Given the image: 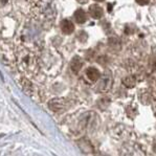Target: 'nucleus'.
I'll list each match as a JSON object with an SVG mask.
<instances>
[{
	"label": "nucleus",
	"mask_w": 156,
	"mask_h": 156,
	"mask_svg": "<svg viewBox=\"0 0 156 156\" xmlns=\"http://www.w3.org/2000/svg\"><path fill=\"white\" fill-rule=\"evenodd\" d=\"M82 61H81L79 58H74V59L71 61V64H70V67H71V70L73 71L74 73H78L80 71V69L82 68Z\"/></svg>",
	"instance_id": "0eeeda50"
},
{
	"label": "nucleus",
	"mask_w": 156,
	"mask_h": 156,
	"mask_svg": "<svg viewBox=\"0 0 156 156\" xmlns=\"http://www.w3.org/2000/svg\"><path fill=\"white\" fill-rule=\"evenodd\" d=\"M89 15L93 19H100L103 16V9L99 4H92L89 6Z\"/></svg>",
	"instance_id": "39448f33"
},
{
	"label": "nucleus",
	"mask_w": 156,
	"mask_h": 156,
	"mask_svg": "<svg viewBox=\"0 0 156 156\" xmlns=\"http://www.w3.org/2000/svg\"><path fill=\"white\" fill-rule=\"evenodd\" d=\"M60 27H61V30L65 34V35H70V34H73L74 30L73 23L71 22L70 20H68V19L62 20L61 23H60Z\"/></svg>",
	"instance_id": "20e7f679"
},
{
	"label": "nucleus",
	"mask_w": 156,
	"mask_h": 156,
	"mask_svg": "<svg viewBox=\"0 0 156 156\" xmlns=\"http://www.w3.org/2000/svg\"><path fill=\"white\" fill-rule=\"evenodd\" d=\"M48 106L54 112H60L65 109L66 103L64 99H54L49 102Z\"/></svg>",
	"instance_id": "f03ea898"
},
{
	"label": "nucleus",
	"mask_w": 156,
	"mask_h": 156,
	"mask_svg": "<svg viewBox=\"0 0 156 156\" xmlns=\"http://www.w3.org/2000/svg\"><path fill=\"white\" fill-rule=\"evenodd\" d=\"M74 20L76 21V23L79 24H83L87 21V15H86L85 11L82 9H78L74 12Z\"/></svg>",
	"instance_id": "423d86ee"
},
{
	"label": "nucleus",
	"mask_w": 156,
	"mask_h": 156,
	"mask_svg": "<svg viewBox=\"0 0 156 156\" xmlns=\"http://www.w3.org/2000/svg\"><path fill=\"white\" fill-rule=\"evenodd\" d=\"M79 1H81V0H79Z\"/></svg>",
	"instance_id": "f8f14e48"
},
{
	"label": "nucleus",
	"mask_w": 156,
	"mask_h": 156,
	"mask_svg": "<svg viewBox=\"0 0 156 156\" xmlns=\"http://www.w3.org/2000/svg\"><path fill=\"white\" fill-rule=\"evenodd\" d=\"M18 66L19 69L24 73H32L37 68L35 58L27 50H23L18 56Z\"/></svg>",
	"instance_id": "f257e3e1"
},
{
	"label": "nucleus",
	"mask_w": 156,
	"mask_h": 156,
	"mask_svg": "<svg viewBox=\"0 0 156 156\" xmlns=\"http://www.w3.org/2000/svg\"><path fill=\"white\" fill-rule=\"evenodd\" d=\"M85 74L87 76V79L91 82H97L98 80L101 78V73L98 68L95 67H88L85 71Z\"/></svg>",
	"instance_id": "7ed1b4c3"
},
{
	"label": "nucleus",
	"mask_w": 156,
	"mask_h": 156,
	"mask_svg": "<svg viewBox=\"0 0 156 156\" xmlns=\"http://www.w3.org/2000/svg\"><path fill=\"white\" fill-rule=\"evenodd\" d=\"M94 1H98V2H101V1H104V0H94Z\"/></svg>",
	"instance_id": "9b49d317"
},
{
	"label": "nucleus",
	"mask_w": 156,
	"mask_h": 156,
	"mask_svg": "<svg viewBox=\"0 0 156 156\" xmlns=\"http://www.w3.org/2000/svg\"><path fill=\"white\" fill-rule=\"evenodd\" d=\"M9 2V0H0V6H3L5 5L6 3Z\"/></svg>",
	"instance_id": "9d476101"
},
{
	"label": "nucleus",
	"mask_w": 156,
	"mask_h": 156,
	"mask_svg": "<svg viewBox=\"0 0 156 156\" xmlns=\"http://www.w3.org/2000/svg\"><path fill=\"white\" fill-rule=\"evenodd\" d=\"M135 1L140 5H147L149 2H150V0H135Z\"/></svg>",
	"instance_id": "1a4fd4ad"
},
{
	"label": "nucleus",
	"mask_w": 156,
	"mask_h": 156,
	"mask_svg": "<svg viewBox=\"0 0 156 156\" xmlns=\"http://www.w3.org/2000/svg\"><path fill=\"white\" fill-rule=\"evenodd\" d=\"M155 115H156V113H155Z\"/></svg>",
	"instance_id": "ddd939ff"
},
{
	"label": "nucleus",
	"mask_w": 156,
	"mask_h": 156,
	"mask_svg": "<svg viewBox=\"0 0 156 156\" xmlns=\"http://www.w3.org/2000/svg\"><path fill=\"white\" fill-rule=\"evenodd\" d=\"M123 82H124L125 85L127 86V87L131 88V87H133L134 84H135V79H134L133 76H128V78L124 79Z\"/></svg>",
	"instance_id": "6e6552de"
}]
</instances>
